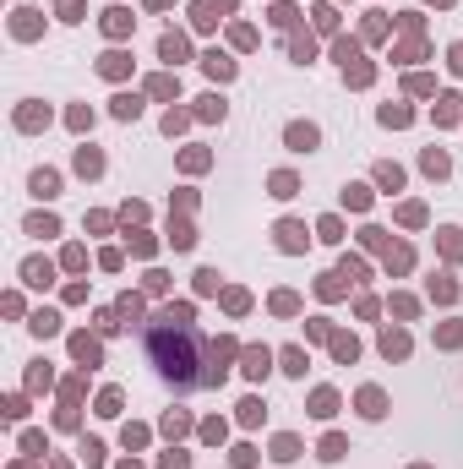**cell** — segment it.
Masks as SVG:
<instances>
[{
    "instance_id": "6da1fadb",
    "label": "cell",
    "mask_w": 463,
    "mask_h": 469,
    "mask_svg": "<svg viewBox=\"0 0 463 469\" xmlns=\"http://www.w3.org/2000/svg\"><path fill=\"white\" fill-rule=\"evenodd\" d=\"M148 355H153V366H158L163 382H174V388H202L196 360L207 355V344H202V333H196V322H191V306H169V312L148 327Z\"/></svg>"
},
{
    "instance_id": "7a4b0ae2",
    "label": "cell",
    "mask_w": 463,
    "mask_h": 469,
    "mask_svg": "<svg viewBox=\"0 0 463 469\" xmlns=\"http://www.w3.org/2000/svg\"><path fill=\"white\" fill-rule=\"evenodd\" d=\"M229 355H234V344H229V338L207 344V371H202V388H218V382L229 377Z\"/></svg>"
},
{
    "instance_id": "3957f363",
    "label": "cell",
    "mask_w": 463,
    "mask_h": 469,
    "mask_svg": "<svg viewBox=\"0 0 463 469\" xmlns=\"http://www.w3.org/2000/svg\"><path fill=\"white\" fill-rule=\"evenodd\" d=\"M284 137H289V148H295V153H310V148H316V142H321V131H316V126H310V120H295V126H289V131H284Z\"/></svg>"
},
{
    "instance_id": "277c9868",
    "label": "cell",
    "mask_w": 463,
    "mask_h": 469,
    "mask_svg": "<svg viewBox=\"0 0 463 469\" xmlns=\"http://www.w3.org/2000/svg\"><path fill=\"white\" fill-rule=\"evenodd\" d=\"M16 126H22V131H38V126H49V109H38V98H27V104L16 109Z\"/></svg>"
},
{
    "instance_id": "5b68a950",
    "label": "cell",
    "mask_w": 463,
    "mask_h": 469,
    "mask_svg": "<svg viewBox=\"0 0 463 469\" xmlns=\"http://www.w3.org/2000/svg\"><path fill=\"white\" fill-rule=\"evenodd\" d=\"M240 360H245V377H251V382H262V377L273 371V355H267V349H245Z\"/></svg>"
},
{
    "instance_id": "8992f818",
    "label": "cell",
    "mask_w": 463,
    "mask_h": 469,
    "mask_svg": "<svg viewBox=\"0 0 463 469\" xmlns=\"http://www.w3.org/2000/svg\"><path fill=\"white\" fill-rule=\"evenodd\" d=\"M278 246H284V251H306V224L284 219V224H278Z\"/></svg>"
},
{
    "instance_id": "52a82bcc",
    "label": "cell",
    "mask_w": 463,
    "mask_h": 469,
    "mask_svg": "<svg viewBox=\"0 0 463 469\" xmlns=\"http://www.w3.org/2000/svg\"><path fill=\"white\" fill-rule=\"evenodd\" d=\"M360 415H365V420H382V415H387L382 388H360Z\"/></svg>"
},
{
    "instance_id": "ba28073f",
    "label": "cell",
    "mask_w": 463,
    "mask_h": 469,
    "mask_svg": "<svg viewBox=\"0 0 463 469\" xmlns=\"http://www.w3.org/2000/svg\"><path fill=\"white\" fill-rule=\"evenodd\" d=\"M33 197H44V202L60 197V175L55 169H33Z\"/></svg>"
},
{
    "instance_id": "9c48e42d",
    "label": "cell",
    "mask_w": 463,
    "mask_h": 469,
    "mask_svg": "<svg viewBox=\"0 0 463 469\" xmlns=\"http://www.w3.org/2000/svg\"><path fill=\"white\" fill-rule=\"evenodd\" d=\"M382 355H387V360H403V355H409V333L387 327V333H382Z\"/></svg>"
},
{
    "instance_id": "30bf717a",
    "label": "cell",
    "mask_w": 463,
    "mask_h": 469,
    "mask_svg": "<svg viewBox=\"0 0 463 469\" xmlns=\"http://www.w3.org/2000/svg\"><path fill=\"white\" fill-rule=\"evenodd\" d=\"M158 55H163L169 66H174V61H185V33H163V39H158Z\"/></svg>"
},
{
    "instance_id": "8fae6325",
    "label": "cell",
    "mask_w": 463,
    "mask_h": 469,
    "mask_svg": "<svg viewBox=\"0 0 463 469\" xmlns=\"http://www.w3.org/2000/svg\"><path fill=\"white\" fill-rule=\"evenodd\" d=\"M22 279H27V284H38V290H44V284H49V279H55V268H49V262H44V257H33V262H22Z\"/></svg>"
},
{
    "instance_id": "7c38bea8",
    "label": "cell",
    "mask_w": 463,
    "mask_h": 469,
    "mask_svg": "<svg viewBox=\"0 0 463 469\" xmlns=\"http://www.w3.org/2000/svg\"><path fill=\"white\" fill-rule=\"evenodd\" d=\"M332 409H338V393H332V388H316V393H310V415H316V420H327Z\"/></svg>"
},
{
    "instance_id": "4fadbf2b",
    "label": "cell",
    "mask_w": 463,
    "mask_h": 469,
    "mask_svg": "<svg viewBox=\"0 0 463 469\" xmlns=\"http://www.w3.org/2000/svg\"><path fill=\"white\" fill-rule=\"evenodd\" d=\"M202 66H207V77H218V82L234 77V61H229V55H218V50H213V55H202Z\"/></svg>"
},
{
    "instance_id": "5bb4252c",
    "label": "cell",
    "mask_w": 463,
    "mask_h": 469,
    "mask_svg": "<svg viewBox=\"0 0 463 469\" xmlns=\"http://www.w3.org/2000/svg\"><path fill=\"white\" fill-rule=\"evenodd\" d=\"M131 22H137V17H131V11H120V6H115V11H104V33H115V39H120V33H131Z\"/></svg>"
},
{
    "instance_id": "9a60e30c",
    "label": "cell",
    "mask_w": 463,
    "mask_h": 469,
    "mask_svg": "<svg viewBox=\"0 0 463 469\" xmlns=\"http://www.w3.org/2000/svg\"><path fill=\"white\" fill-rule=\"evenodd\" d=\"M98 72H104V77H126V72H131V55H120V50H109V55L98 61Z\"/></svg>"
},
{
    "instance_id": "2e32d148",
    "label": "cell",
    "mask_w": 463,
    "mask_h": 469,
    "mask_svg": "<svg viewBox=\"0 0 463 469\" xmlns=\"http://www.w3.org/2000/svg\"><path fill=\"white\" fill-rule=\"evenodd\" d=\"M458 98H453V93H442V98H436V126H453V120H458Z\"/></svg>"
},
{
    "instance_id": "e0dca14e",
    "label": "cell",
    "mask_w": 463,
    "mask_h": 469,
    "mask_svg": "<svg viewBox=\"0 0 463 469\" xmlns=\"http://www.w3.org/2000/svg\"><path fill=\"white\" fill-rule=\"evenodd\" d=\"M115 115H120V120H137V115H142V98H137V93H120V98H115Z\"/></svg>"
},
{
    "instance_id": "ac0fdd59",
    "label": "cell",
    "mask_w": 463,
    "mask_h": 469,
    "mask_svg": "<svg viewBox=\"0 0 463 469\" xmlns=\"http://www.w3.org/2000/svg\"><path fill=\"white\" fill-rule=\"evenodd\" d=\"M77 169L82 175H98V169H104V153H98V148H77Z\"/></svg>"
},
{
    "instance_id": "d6986e66",
    "label": "cell",
    "mask_w": 463,
    "mask_h": 469,
    "mask_svg": "<svg viewBox=\"0 0 463 469\" xmlns=\"http://www.w3.org/2000/svg\"><path fill=\"white\" fill-rule=\"evenodd\" d=\"M420 164H425V175H436V180L447 175V153H442V148H425V158H420Z\"/></svg>"
},
{
    "instance_id": "ffe728a7",
    "label": "cell",
    "mask_w": 463,
    "mask_h": 469,
    "mask_svg": "<svg viewBox=\"0 0 463 469\" xmlns=\"http://www.w3.org/2000/svg\"><path fill=\"white\" fill-rule=\"evenodd\" d=\"M33 333H38V338L60 333V316H55V312H38V316H33Z\"/></svg>"
},
{
    "instance_id": "44dd1931",
    "label": "cell",
    "mask_w": 463,
    "mask_h": 469,
    "mask_svg": "<svg viewBox=\"0 0 463 469\" xmlns=\"http://www.w3.org/2000/svg\"><path fill=\"white\" fill-rule=\"evenodd\" d=\"M376 180H382L387 191H398V186H403V169H398V164H376Z\"/></svg>"
},
{
    "instance_id": "7402d4cb",
    "label": "cell",
    "mask_w": 463,
    "mask_h": 469,
    "mask_svg": "<svg viewBox=\"0 0 463 469\" xmlns=\"http://www.w3.org/2000/svg\"><path fill=\"white\" fill-rule=\"evenodd\" d=\"M71 349H77V360H87V366H98V344L82 333V338H71Z\"/></svg>"
},
{
    "instance_id": "603a6c76",
    "label": "cell",
    "mask_w": 463,
    "mask_h": 469,
    "mask_svg": "<svg viewBox=\"0 0 463 469\" xmlns=\"http://www.w3.org/2000/svg\"><path fill=\"white\" fill-rule=\"evenodd\" d=\"M27 235H60V224H55L49 213H33V219H27Z\"/></svg>"
},
{
    "instance_id": "cb8c5ba5",
    "label": "cell",
    "mask_w": 463,
    "mask_h": 469,
    "mask_svg": "<svg viewBox=\"0 0 463 469\" xmlns=\"http://www.w3.org/2000/svg\"><path fill=\"white\" fill-rule=\"evenodd\" d=\"M38 33V11H16V39H33Z\"/></svg>"
},
{
    "instance_id": "d4e9b609",
    "label": "cell",
    "mask_w": 463,
    "mask_h": 469,
    "mask_svg": "<svg viewBox=\"0 0 463 469\" xmlns=\"http://www.w3.org/2000/svg\"><path fill=\"white\" fill-rule=\"evenodd\" d=\"M196 115H202V120H224V98H218V93H207V98H202V109H196Z\"/></svg>"
},
{
    "instance_id": "484cf974",
    "label": "cell",
    "mask_w": 463,
    "mask_h": 469,
    "mask_svg": "<svg viewBox=\"0 0 463 469\" xmlns=\"http://www.w3.org/2000/svg\"><path fill=\"white\" fill-rule=\"evenodd\" d=\"M431 295H436V301H453V295H458V284H453L447 273H436V279H431Z\"/></svg>"
},
{
    "instance_id": "4316f807",
    "label": "cell",
    "mask_w": 463,
    "mask_h": 469,
    "mask_svg": "<svg viewBox=\"0 0 463 469\" xmlns=\"http://www.w3.org/2000/svg\"><path fill=\"white\" fill-rule=\"evenodd\" d=\"M284 371L289 377H306V349H284Z\"/></svg>"
},
{
    "instance_id": "83f0119b",
    "label": "cell",
    "mask_w": 463,
    "mask_h": 469,
    "mask_svg": "<svg viewBox=\"0 0 463 469\" xmlns=\"http://www.w3.org/2000/svg\"><path fill=\"white\" fill-rule=\"evenodd\" d=\"M409 120H414V115H409L403 104H387L382 109V126H409Z\"/></svg>"
},
{
    "instance_id": "f1b7e54d",
    "label": "cell",
    "mask_w": 463,
    "mask_h": 469,
    "mask_svg": "<svg viewBox=\"0 0 463 469\" xmlns=\"http://www.w3.org/2000/svg\"><path fill=\"white\" fill-rule=\"evenodd\" d=\"M213 11H218V6H213V0H202V6H196V11H191V22H196V28H213V22H218V17H213Z\"/></svg>"
},
{
    "instance_id": "f546056e",
    "label": "cell",
    "mask_w": 463,
    "mask_h": 469,
    "mask_svg": "<svg viewBox=\"0 0 463 469\" xmlns=\"http://www.w3.org/2000/svg\"><path fill=\"white\" fill-rule=\"evenodd\" d=\"M310 17H316V28H321V33H332V28H338V17H332V6H316Z\"/></svg>"
},
{
    "instance_id": "4dcf8cb0",
    "label": "cell",
    "mask_w": 463,
    "mask_h": 469,
    "mask_svg": "<svg viewBox=\"0 0 463 469\" xmlns=\"http://www.w3.org/2000/svg\"><path fill=\"white\" fill-rule=\"evenodd\" d=\"M267 186H273V197H295V175H273Z\"/></svg>"
},
{
    "instance_id": "1f68e13d",
    "label": "cell",
    "mask_w": 463,
    "mask_h": 469,
    "mask_svg": "<svg viewBox=\"0 0 463 469\" xmlns=\"http://www.w3.org/2000/svg\"><path fill=\"white\" fill-rule=\"evenodd\" d=\"M343 202H349V208H365L371 191H365V186H343Z\"/></svg>"
},
{
    "instance_id": "d6a6232c",
    "label": "cell",
    "mask_w": 463,
    "mask_h": 469,
    "mask_svg": "<svg viewBox=\"0 0 463 469\" xmlns=\"http://www.w3.org/2000/svg\"><path fill=\"white\" fill-rule=\"evenodd\" d=\"M332 355H338V360H354L360 344H354V338H332Z\"/></svg>"
},
{
    "instance_id": "836d02e7",
    "label": "cell",
    "mask_w": 463,
    "mask_h": 469,
    "mask_svg": "<svg viewBox=\"0 0 463 469\" xmlns=\"http://www.w3.org/2000/svg\"><path fill=\"white\" fill-rule=\"evenodd\" d=\"M240 420L256 426V420H262V398H245V404H240Z\"/></svg>"
},
{
    "instance_id": "e575fe53",
    "label": "cell",
    "mask_w": 463,
    "mask_h": 469,
    "mask_svg": "<svg viewBox=\"0 0 463 469\" xmlns=\"http://www.w3.org/2000/svg\"><path fill=\"white\" fill-rule=\"evenodd\" d=\"M295 453H300L295 437H278V442H273V459H295Z\"/></svg>"
},
{
    "instance_id": "d590c367",
    "label": "cell",
    "mask_w": 463,
    "mask_h": 469,
    "mask_svg": "<svg viewBox=\"0 0 463 469\" xmlns=\"http://www.w3.org/2000/svg\"><path fill=\"white\" fill-rule=\"evenodd\" d=\"M98 415H120V393L104 388V398H98Z\"/></svg>"
},
{
    "instance_id": "8d00e7d4",
    "label": "cell",
    "mask_w": 463,
    "mask_h": 469,
    "mask_svg": "<svg viewBox=\"0 0 463 469\" xmlns=\"http://www.w3.org/2000/svg\"><path fill=\"white\" fill-rule=\"evenodd\" d=\"M289 55H295V61H310V55H316V44H310V39H289Z\"/></svg>"
},
{
    "instance_id": "74e56055",
    "label": "cell",
    "mask_w": 463,
    "mask_h": 469,
    "mask_svg": "<svg viewBox=\"0 0 463 469\" xmlns=\"http://www.w3.org/2000/svg\"><path fill=\"white\" fill-rule=\"evenodd\" d=\"M224 306H229V312H245V306H251V295H245V290H224Z\"/></svg>"
},
{
    "instance_id": "f35d334b",
    "label": "cell",
    "mask_w": 463,
    "mask_h": 469,
    "mask_svg": "<svg viewBox=\"0 0 463 469\" xmlns=\"http://www.w3.org/2000/svg\"><path fill=\"white\" fill-rule=\"evenodd\" d=\"M66 120H71V131H87V126H93V109H82V104H77Z\"/></svg>"
},
{
    "instance_id": "ab89813d",
    "label": "cell",
    "mask_w": 463,
    "mask_h": 469,
    "mask_svg": "<svg viewBox=\"0 0 463 469\" xmlns=\"http://www.w3.org/2000/svg\"><path fill=\"white\" fill-rule=\"evenodd\" d=\"M153 93H158V98H174V93H180V82H174V77H153Z\"/></svg>"
},
{
    "instance_id": "60d3db41",
    "label": "cell",
    "mask_w": 463,
    "mask_h": 469,
    "mask_svg": "<svg viewBox=\"0 0 463 469\" xmlns=\"http://www.w3.org/2000/svg\"><path fill=\"white\" fill-rule=\"evenodd\" d=\"M398 219H403V224H425V208H420V202H403V213H398Z\"/></svg>"
},
{
    "instance_id": "b9f144b4",
    "label": "cell",
    "mask_w": 463,
    "mask_h": 469,
    "mask_svg": "<svg viewBox=\"0 0 463 469\" xmlns=\"http://www.w3.org/2000/svg\"><path fill=\"white\" fill-rule=\"evenodd\" d=\"M196 290H202V295H213V290H218V273H213V268H202V273H196Z\"/></svg>"
},
{
    "instance_id": "7bdbcfd3",
    "label": "cell",
    "mask_w": 463,
    "mask_h": 469,
    "mask_svg": "<svg viewBox=\"0 0 463 469\" xmlns=\"http://www.w3.org/2000/svg\"><path fill=\"white\" fill-rule=\"evenodd\" d=\"M349 82H354V87H365V82H371V66H365V61H354V66H349Z\"/></svg>"
},
{
    "instance_id": "ee69618b",
    "label": "cell",
    "mask_w": 463,
    "mask_h": 469,
    "mask_svg": "<svg viewBox=\"0 0 463 469\" xmlns=\"http://www.w3.org/2000/svg\"><path fill=\"white\" fill-rule=\"evenodd\" d=\"M387 268H392V273H403V268H409V251H403V246H398V251H387Z\"/></svg>"
},
{
    "instance_id": "f6af8a7d",
    "label": "cell",
    "mask_w": 463,
    "mask_h": 469,
    "mask_svg": "<svg viewBox=\"0 0 463 469\" xmlns=\"http://www.w3.org/2000/svg\"><path fill=\"white\" fill-rule=\"evenodd\" d=\"M321 459H343V437H327L321 442Z\"/></svg>"
},
{
    "instance_id": "bcb514c9",
    "label": "cell",
    "mask_w": 463,
    "mask_h": 469,
    "mask_svg": "<svg viewBox=\"0 0 463 469\" xmlns=\"http://www.w3.org/2000/svg\"><path fill=\"white\" fill-rule=\"evenodd\" d=\"M295 306H300V301H295L289 290H284V295H273V312H284V316H289V312H295Z\"/></svg>"
},
{
    "instance_id": "7dc6e473",
    "label": "cell",
    "mask_w": 463,
    "mask_h": 469,
    "mask_svg": "<svg viewBox=\"0 0 463 469\" xmlns=\"http://www.w3.org/2000/svg\"><path fill=\"white\" fill-rule=\"evenodd\" d=\"M82 459H87V464L98 469V464H104V448H98V442H82Z\"/></svg>"
},
{
    "instance_id": "c3c4849f",
    "label": "cell",
    "mask_w": 463,
    "mask_h": 469,
    "mask_svg": "<svg viewBox=\"0 0 463 469\" xmlns=\"http://www.w3.org/2000/svg\"><path fill=\"white\" fill-rule=\"evenodd\" d=\"M60 22H82V6H77V0H60Z\"/></svg>"
},
{
    "instance_id": "681fc988",
    "label": "cell",
    "mask_w": 463,
    "mask_h": 469,
    "mask_svg": "<svg viewBox=\"0 0 463 469\" xmlns=\"http://www.w3.org/2000/svg\"><path fill=\"white\" fill-rule=\"evenodd\" d=\"M229 459H234V464H240V469H251V464H256V448H234Z\"/></svg>"
},
{
    "instance_id": "f907efd6",
    "label": "cell",
    "mask_w": 463,
    "mask_h": 469,
    "mask_svg": "<svg viewBox=\"0 0 463 469\" xmlns=\"http://www.w3.org/2000/svg\"><path fill=\"white\" fill-rule=\"evenodd\" d=\"M120 316H131V322H137V316H142V301H137V295H126V301H120Z\"/></svg>"
},
{
    "instance_id": "816d5d0a",
    "label": "cell",
    "mask_w": 463,
    "mask_h": 469,
    "mask_svg": "<svg viewBox=\"0 0 463 469\" xmlns=\"http://www.w3.org/2000/svg\"><path fill=\"white\" fill-rule=\"evenodd\" d=\"M447 61H453V72L463 77V44H453V50H447Z\"/></svg>"
},
{
    "instance_id": "f5cc1de1",
    "label": "cell",
    "mask_w": 463,
    "mask_h": 469,
    "mask_svg": "<svg viewBox=\"0 0 463 469\" xmlns=\"http://www.w3.org/2000/svg\"><path fill=\"white\" fill-rule=\"evenodd\" d=\"M120 469H137V464H120Z\"/></svg>"
},
{
    "instance_id": "db71d44e",
    "label": "cell",
    "mask_w": 463,
    "mask_h": 469,
    "mask_svg": "<svg viewBox=\"0 0 463 469\" xmlns=\"http://www.w3.org/2000/svg\"><path fill=\"white\" fill-rule=\"evenodd\" d=\"M436 6H447V0H436Z\"/></svg>"
},
{
    "instance_id": "11a10c76",
    "label": "cell",
    "mask_w": 463,
    "mask_h": 469,
    "mask_svg": "<svg viewBox=\"0 0 463 469\" xmlns=\"http://www.w3.org/2000/svg\"><path fill=\"white\" fill-rule=\"evenodd\" d=\"M16 469H27V464H16Z\"/></svg>"
},
{
    "instance_id": "9f6ffc18",
    "label": "cell",
    "mask_w": 463,
    "mask_h": 469,
    "mask_svg": "<svg viewBox=\"0 0 463 469\" xmlns=\"http://www.w3.org/2000/svg\"><path fill=\"white\" fill-rule=\"evenodd\" d=\"M420 469H425V464H420Z\"/></svg>"
}]
</instances>
